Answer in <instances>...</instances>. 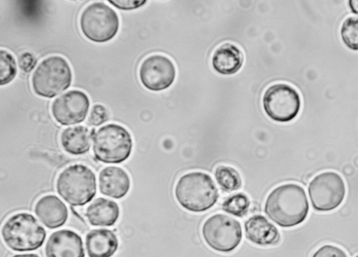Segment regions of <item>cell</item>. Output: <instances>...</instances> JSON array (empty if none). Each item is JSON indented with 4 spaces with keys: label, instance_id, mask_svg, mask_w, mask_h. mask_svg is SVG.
I'll list each match as a JSON object with an SVG mask.
<instances>
[{
    "label": "cell",
    "instance_id": "6da1fadb",
    "mask_svg": "<svg viewBox=\"0 0 358 257\" xmlns=\"http://www.w3.org/2000/svg\"><path fill=\"white\" fill-rule=\"evenodd\" d=\"M309 204L304 189L294 183L280 185L268 195L264 212L277 225L291 228L306 218Z\"/></svg>",
    "mask_w": 358,
    "mask_h": 257
},
{
    "label": "cell",
    "instance_id": "7a4b0ae2",
    "mask_svg": "<svg viewBox=\"0 0 358 257\" xmlns=\"http://www.w3.org/2000/svg\"><path fill=\"white\" fill-rule=\"evenodd\" d=\"M178 202L192 212H203L217 202L219 195L213 179L202 172H191L181 176L174 189Z\"/></svg>",
    "mask_w": 358,
    "mask_h": 257
},
{
    "label": "cell",
    "instance_id": "3957f363",
    "mask_svg": "<svg viewBox=\"0 0 358 257\" xmlns=\"http://www.w3.org/2000/svg\"><path fill=\"white\" fill-rule=\"evenodd\" d=\"M1 236L10 249L29 251L43 245L46 232L33 215L20 212L6 219L1 228Z\"/></svg>",
    "mask_w": 358,
    "mask_h": 257
},
{
    "label": "cell",
    "instance_id": "277c9868",
    "mask_svg": "<svg viewBox=\"0 0 358 257\" xmlns=\"http://www.w3.org/2000/svg\"><path fill=\"white\" fill-rule=\"evenodd\" d=\"M58 194L73 206H83L94 197L96 176L92 170L82 164L66 167L56 181Z\"/></svg>",
    "mask_w": 358,
    "mask_h": 257
},
{
    "label": "cell",
    "instance_id": "5b68a950",
    "mask_svg": "<svg viewBox=\"0 0 358 257\" xmlns=\"http://www.w3.org/2000/svg\"><path fill=\"white\" fill-rule=\"evenodd\" d=\"M71 81L72 71L66 60L52 55L43 60L34 71L31 86L37 95L53 98L68 89Z\"/></svg>",
    "mask_w": 358,
    "mask_h": 257
},
{
    "label": "cell",
    "instance_id": "8992f818",
    "mask_svg": "<svg viewBox=\"0 0 358 257\" xmlns=\"http://www.w3.org/2000/svg\"><path fill=\"white\" fill-rule=\"evenodd\" d=\"M132 139L129 131L115 123L100 127L93 136V153L95 158L104 163L117 164L131 155Z\"/></svg>",
    "mask_w": 358,
    "mask_h": 257
},
{
    "label": "cell",
    "instance_id": "52a82bcc",
    "mask_svg": "<svg viewBox=\"0 0 358 257\" xmlns=\"http://www.w3.org/2000/svg\"><path fill=\"white\" fill-rule=\"evenodd\" d=\"M80 27L83 35L96 43H105L118 32L120 20L117 13L103 2H94L83 11Z\"/></svg>",
    "mask_w": 358,
    "mask_h": 257
},
{
    "label": "cell",
    "instance_id": "ba28073f",
    "mask_svg": "<svg viewBox=\"0 0 358 257\" xmlns=\"http://www.w3.org/2000/svg\"><path fill=\"white\" fill-rule=\"evenodd\" d=\"M201 233L205 242L212 249L222 253L234 250L242 239L241 223L224 214H215L203 223Z\"/></svg>",
    "mask_w": 358,
    "mask_h": 257
},
{
    "label": "cell",
    "instance_id": "9c48e42d",
    "mask_svg": "<svg viewBox=\"0 0 358 257\" xmlns=\"http://www.w3.org/2000/svg\"><path fill=\"white\" fill-rule=\"evenodd\" d=\"M345 191L341 176L330 171L315 176L308 186L312 206L318 211H330L337 208L343 201Z\"/></svg>",
    "mask_w": 358,
    "mask_h": 257
},
{
    "label": "cell",
    "instance_id": "30bf717a",
    "mask_svg": "<svg viewBox=\"0 0 358 257\" xmlns=\"http://www.w3.org/2000/svg\"><path fill=\"white\" fill-rule=\"evenodd\" d=\"M264 109L272 120L287 123L293 120L301 108V99L298 92L286 83L270 85L262 98Z\"/></svg>",
    "mask_w": 358,
    "mask_h": 257
},
{
    "label": "cell",
    "instance_id": "8fae6325",
    "mask_svg": "<svg viewBox=\"0 0 358 257\" xmlns=\"http://www.w3.org/2000/svg\"><path fill=\"white\" fill-rule=\"evenodd\" d=\"M138 75L145 88L152 91H161L172 85L176 69L170 58L155 54L143 60L139 67Z\"/></svg>",
    "mask_w": 358,
    "mask_h": 257
},
{
    "label": "cell",
    "instance_id": "7c38bea8",
    "mask_svg": "<svg viewBox=\"0 0 358 257\" xmlns=\"http://www.w3.org/2000/svg\"><path fill=\"white\" fill-rule=\"evenodd\" d=\"M90 104L89 97L84 92L71 90L53 101L51 112L55 120L59 124L75 125L85 119Z\"/></svg>",
    "mask_w": 358,
    "mask_h": 257
},
{
    "label": "cell",
    "instance_id": "4fadbf2b",
    "mask_svg": "<svg viewBox=\"0 0 358 257\" xmlns=\"http://www.w3.org/2000/svg\"><path fill=\"white\" fill-rule=\"evenodd\" d=\"M45 252L46 257H85L82 238L67 229L54 232L49 237Z\"/></svg>",
    "mask_w": 358,
    "mask_h": 257
},
{
    "label": "cell",
    "instance_id": "5bb4252c",
    "mask_svg": "<svg viewBox=\"0 0 358 257\" xmlns=\"http://www.w3.org/2000/svg\"><path fill=\"white\" fill-rule=\"evenodd\" d=\"M34 211L41 223L50 229L63 225L69 214L66 204L54 195L40 197L35 204Z\"/></svg>",
    "mask_w": 358,
    "mask_h": 257
},
{
    "label": "cell",
    "instance_id": "9a60e30c",
    "mask_svg": "<svg viewBox=\"0 0 358 257\" xmlns=\"http://www.w3.org/2000/svg\"><path fill=\"white\" fill-rule=\"evenodd\" d=\"M246 238L252 243L262 246H272L280 239L278 230L262 215H253L244 225Z\"/></svg>",
    "mask_w": 358,
    "mask_h": 257
},
{
    "label": "cell",
    "instance_id": "2e32d148",
    "mask_svg": "<svg viewBox=\"0 0 358 257\" xmlns=\"http://www.w3.org/2000/svg\"><path fill=\"white\" fill-rule=\"evenodd\" d=\"M130 186V178L121 167H106L99 173V190L104 195L115 199L122 198L127 195Z\"/></svg>",
    "mask_w": 358,
    "mask_h": 257
},
{
    "label": "cell",
    "instance_id": "e0dca14e",
    "mask_svg": "<svg viewBox=\"0 0 358 257\" xmlns=\"http://www.w3.org/2000/svg\"><path fill=\"white\" fill-rule=\"evenodd\" d=\"M211 62L213 69L219 74L231 75L241 68L243 54L236 45L224 43L215 50Z\"/></svg>",
    "mask_w": 358,
    "mask_h": 257
},
{
    "label": "cell",
    "instance_id": "ac0fdd59",
    "mask_svg": "<svg viewBox=\"0 0 358 257\" xmlns=\"http://www.w3.org/2000/svg\"><path fill=\"white\" fill-rule=\"evenodd\" d=\"M85 246L89 257H111L117 249L118 240L110 230L94 229L87 234Z\"/></svg>",
    "mask_w": 358,
    "mask_h": 257
},
{
    "label": "cell",
    "instance_id": "d6986e66",
    "mask_svg": "<svg viewBox=\"0 0 358 257\" xmlns=\"http://www.w3.org/2000/svg\"><path fill=\"white\" fill-rule=\"evenodd\" d=\"M120 216L117 204L110 200L99 197L90 204L85 211L88 222L95 226L113 225Z\"/></svg>",
    "mask_w": 358,
    "mask_h": 257
},
{
    "label": "cell",
    "instance_id": "ffe728a7",
    "mask_svg": "<svg viewBox=\"0 0 358 257\" xmlns=\"http://www.w3.org/2000/svg\"><path fill=\"white\" fill-rule=\"evenodd\" d=\"M92 132L83 125L64 129L61 134L60 142L63 149L69 154L78 155L86 153L90 148Z\"/></svg>",
    "mask_w": 358,
    "mask_h": 257
},
{
    "label": "cell",
    "instance_id": "44dd1931",
    "mask_svg": "<svg viewBox=\"0 0 358 257\" xmlns=\"http://www.w3.org/2000/svg\"><path fill=\"white\" fill-rule=\"evenodd\" d=\"M215 178L224 191H235L242 186V180L239 173L230 166H217L215 170Z\"/></svg>",
    "mask_w": 358,
    "mask_h": 257
},
{
    "label": "cell",
    "instance_id": "7402d4cb",
    "mask_svg": "<svg viewBox=\"0 0 358 257\" xmlns=\"http://www.w3.org/2000/svg\"><path fill=\"white\" fill-rule=\"evenodd\" d=\"M250 208L248 197L242 193H235L224 200L222 209L237 217L245 216Z\"/></svg>",
    "mask_w": 358,
    "mask_h": 257
},
{
    "label": "cell",
    "instance_id": "603a6c76",
    "mask_svg": "<svg viewBox=\"0 0 358 257\" xmlns=\"http://www.w3.org/2000/svg\"><path fill=\"white\" fill-rule=\"evenodd\" d=\"M341 36L345 46L352 50H358V17H349L341 28Z\"/></svg>",
    "mask_w": 358,
    "mask_h": 257
},
{
    "label": "cell",
    "instance_id": "cb8c5ba5",
    "mask_svg": "<svg viewBox=\"0 0 358 257\" xmlns=\"http://www.w3.org/2000/svg\"><path fill=\"white\" fill-rule=\"evenodd\" d=\"M0 85H4L10 83L17 74V66L13 56L6 50L0 52Z\"/></svg>",
    "mask_w": 358,
    "mask_h": 257
},
{
    "label": "cell",
    "instance_id": "d4e9b609",
    "mask_svg": "<svg viewBox=\"0 0 358 257\" xmlns=\"http://www.w3.org/2000/svg\"><path fill=\"white\" fill-rule=\"evenodd\" d=\"M109 113L106 108L101 104L92 106L87 120L88 125L99 126L108 120Z\"/></svg>",
    "mask_w": 358,
    "mask_h": 257
},
{
    "label": "cell",
    "instance_id": "484cf974",
    "mask_svg": "<svg viewBox=\"0 0 358 257\" xmlns=\"http://www.w3.org/2000/svg\"><path fill=\"white\" fill-rule=\"evenodd\" d=\"M312 257H348V256L341 248L332 244H325L317 249Z\"/></svg>",
    "mask_w": 358,
    "mask_h": 257
},
{
    "label": "cell",
    "instance_id": "4316f807",
    "mask_svg": "<svg viewBox=\"0 0 358 257\" xmlns=\"http://www.w3.org/2000/svg\"><path fill=\"white\" fill-rule=\"evenodd\" d=\"M18 62L20 69L25 73H28L35 67L37 60L32 54L26 52L20 55Z\"/></svg>",
    "mask_w": 358,
    "mask_h": 257
},
{
    "label": "cell",
    "instance_id": "83f0119b",
    "mask_svg": "<svg viewBox=\"0 0 358 257\" xmlns=\"http://www.w3.org/2000/svg\"><path fill=\"white\" fill-rule=\"evenodd\" d=\"M110 4L116 7L117 8L125 11H130L136 9L143 6L146 3V1H108Z\"/></svg>",
    "mask_w": 358,
    "mask_h": 257
},
{
    "label": "cell",
    "instance_id": "f1b7e54d",
    "mask_svg": "<svg viewBox=\"0 0 358 257\" xmlns=\"http://www.w3.org/2000/svg\"><path fill=\"white\" fill-rule=\"evenodd\" d=\"M352 12L358 14V1L351 0L349 1Z\"/></svg>",
    "mask_w": 358,
    "mask_h": 257
},
{
    "label": "cell",
    "instance_id": "f546056e",
    "mask_svg": "<svg viewBox=\"0 0 358 257\" xmlns=\"http://www.w3.org/2000/svg\"><path fill=\"white\" fill-rule=\"evenodd\" d=\"M13 257H39V256L35 253H26V254H17V255L13 256Z\"/></svg>",
    "mask_w": 358,
    "mask_h": 257
},
{
    "label": "cell",
    "instance_id": "4dcf8cb0",
    "mask_svg": "<svg viewBox=\"0 0 358 257\" xmlns=\"http://www.w3.org/2000/svg\"><path fill=\"white\" fill-rule=\"evenodd\" d=\"M355 257H358V255H357Z\"/></svg>",
    "mask_w": 358,
    "mask_h": 257
}]
</instances>
